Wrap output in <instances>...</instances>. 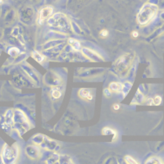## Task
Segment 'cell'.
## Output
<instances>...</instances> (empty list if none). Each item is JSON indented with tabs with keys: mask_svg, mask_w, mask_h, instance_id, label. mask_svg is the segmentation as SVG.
Segmentation results:
<instances>
[{
	"mask_svg": "<svg viewBox=\"0 0 164 164\" xmlns=\"http://www.w3.org/2000/svg\"><path fill=\"white\" fill-rule=\"evenodd\" d=\"M157 8L156 6L152 4L144 5L137 16V20L140 25H146L149 23L157 13Z\"/></svg>",
	"mask_w": 164,
	"mask_h": 164,
	"instance_id": "1",
	"label": "cell"
},
{
	"mask_svg": "<svg viewBox=\"0 0 164 164\" xmlns=\"http://www.w3.org/2000/svg\"><path fill=\"white\" fill-rule=\"evenodd\" d=\"M131 61H132V58L128 53L122 56V58H120L115 63L116 69L118 70V72H120L119 73H123L125 71H127Z\"/></svg>",
	"mask_w": 164,
	"mask_h": 164,
	"instance_id": "2",
	"label": "cell"
},
{
	"mask_svg": "<svg viewBox=\"0 0 164 164\" xmlns=\"http://www.w3.org/2000/svg\"><path fill=\"white\" fill-rule=\"evenodd\" d=\"M15 149L13 147H8L7 145H5L3 150V160L4 163H11L16 158V154H15Z\"/></svg>",
	"mask_w": 164,
	"mask_h": 164,
	"instance_id": "3",
	"label": "cell"
},
{
	"mask_svg": "<svg viewBox=\"0 0 164 164\" xmlns=\"http://www.w3.org/2000/svg\"><path fill=\"white\" fill-rule=\"evenodd\" d=\"M53 8L50 7V6H47V7L42 8L40 11V13H39V18H38L39 24H43L45 20H46L47 18H48L53 14Z\"/></svg>",
	"mask_w": 164,
	"mask_h": 164,
	"instance_id": "4",
	"label": "cell"
},
{
	"mask_svg": "<svg viewBox=\"0 0 164 164\" xmlns=\"http://www.w3.org/2000/svg\"><path fill=\"white\" fill-rule=\"evenodd\" d=\"M82 52H83V54L85 55L86 57H87L89 59H90L91 61L98 62L102 60V58H101L97 53L92 51V50H90V49H88V48H83V49H82Z\"/></svg>",
	"mask_w": 164,
	"mask_h": 164,
	"instance_id": "5",
	"label": "cell"
},
{
	"mask_svg": "<svg viewBox=\"0 0 164 164\" xmlns=\"http://www.w3.org/2000/svg\"><path fill=\"white\" fill-rule=\"evenodd\" d=\"M79 95L80 97H81L83 99H86L88 100H92L93 95L91 94V93L89 91V89H81L79 90Z\"/></svg>",
	"mask_w": 164,
	"mask_h": 164,
	"instance_id": "6",
	"label": "cell"
},
{
	"mask_svg": "<svg viewBox=\"0 0 164 164\" xmlns=\"http://www.w3.org/2000/svg\"><path fill=\"white\" fill-rule=\"evenodd\" d=\"M123 87H124V86L122 84L118 83V82H113L110 85V89L113 90V91H116V92L123 91Z\"/></svg>",
	"mask_w": 164,
	"mask_h": 164,
	"instance_id": "7",
	"label": "cell"
},
{
	"mask_svg": "<svg viewBox=\"0 0 164 164\" xmlns=\"http://www.w3.org/2000/svg\"><path fill=\"white\" fill-rule=\"evenodd\" d=\"M102 133V135H113V141L115 140H116V138H117V133H116V130H113V129H111V128H108V127L103 128Z\"/></svg>",
	"mask_w": 164,
	"mask_h": 164,
	"instance_id": "8",
	"label": "cell"
},
{
	"mask_svg": "<svg viewBox=\"0 0 164 164\" xmlns=\"http://www.w3.org/2000/svg\"><path fill=\"white\" fill-rule=\"evenodd\" d=\"M68 43L69 45L72 46V48H74L75 50H80L81 48V43L79 42L78 40H76L75 39H69L68 40Z\"/></svg>",
	"mask_w": 164,
	"mask_h": 164,
	"instance_id": "9",
	"label": "cell"
},
{
	"mask_svg": "<svg viewBox=\"0 0 164 164\" xmlns=\"http://www.w3.org/2000/svg\"><path fill=\"white\" fill-rule=\"evenodd\" d=\"M32 58H34L35 61H37L38 62H42L44 61V59H45V58L42 56V55L40 53H38V52L36 51H34L33 53H32Z\"/></svg>",
	"mask_w": 164,
	"mask_h": 164,
	"instance_id": "10",
	"label": "cell"
},
{
	"mask_svg": "<svg viewBox=\"0 0 164 164\" xmlns=\"http://www.w3.org/2000/svg\"><path fill=\"white\" fill-rule=\"evenodd\" d=\"M51 95L54 99H58L62 96V93L61 91L58 89H57V88H53V89H52Z\"/></svg>",
	"mask_w": 164,
	"mask_h": 164,
	"instance_id": "11",
	"label": "cell"
},
{
	"mask_svg": "<svg viewBox=\"0 0 164 164\" xmlns=\"http://www.w3.org/2000/svg\"><path fill=\"white\" fill-rule=\"evenodd\" d=\"M19 49L17 48H15V47H12L9 50H8V53L11 55V56H17L18 53H19Z\"/></svg>",
	"mask_w": 164,
	"mask_h": 164,
	"instance_id": "12",
	"label": "cell"
},
{
	"mask_svg": "<svg viewBox=\"0 0 164 164\" xmlns=\"http://www.w3.org/2000/svg\"><path fill=\"white\" fill-rule=\"evenodd\" d=\"M125 160H126V162H127V163H129V164H137L138 163L135 160L133 157H130V156H126V157H125Z\"/></svg>",
	"mask_w": 164,
	"mask_h": 164,
	"instance_id": "13",
	"label": "cell"
},
{
	"mask_svg": "<svg viewBox=\"0 0 164 164\" xmlns=\"http://www.w3.org/2000/svg\"><path fill=\"white\" fill-rule=\"evenodd\" d=\"M153 102L154 105H160V103L162 102V99L160 96H156L154 99H153Z\"/></svg>",
	"mask_w": 164,
	"mask_h": 164,
	"instance_id": "14",
	"label": "cell"
},
{
	"mask_svg": "<svg viewBox=\"0 0 164 164\" xmlns=\"http://www.w3.org/2000/svg\"><path fill=\"white\" fill-rule=\"evenodd\" d=\"M146 163H162V162L159 159L154 157V158H150L146 161Z\"/></svg>",
	"mask_w": 164,
	"mask_h": 164,
	"instance_id": "15",
	"label": "cell"
},
{
	"mask_svg": "<svg viewBox=\"0 0 164 164\" xmlns=\"http://www.w3.org/2000/svg\"><path fill=\"white\" fill-rule=\"evenodd\" d=\"M108 31H107V30H102L101 32H100V36L102 38H106L108 37Z\"/></svg>",
	"mask_w": 164,
	"mask_h": 164,
	"instance_id": "16",
	"label": "cell"
},
{
	"mask_svg": "<svg viewBox=\"0 0 164 164\" xmlns=\"http://www.w3.org/2000/svg\"><path fill=\"white\" fill-rule=\"evenodd\" d=\"M104 94H105V96L106 97H109V96H111V94H112V92H111V89H104Z\"/></svg>",
	"mask_w": 164,
	"mask_h": 164,
	"instance_id": "17",
	"label": "cell"
},
{
	"mask_svg": "<svg viewBox=\"0 0 164 164\" xmlns=\"http://www.w3.org/2000/svg\"><path fill=\"white\" fill-rule=\"evenodd\" d=\"M113 109L114 110H118L120 108L119 104H117V103H115V104H113Z\"/></svg>",
	"mask_w": 164,
	"mask_h": 164,
	"instance_id": "18",
	"label": "cell"
},
{
	"mask_svg": "<svg viewBox=\"0 0 164 164\" xmlns=\"http://www.w3.org/2000/svg\"><path fill=\"white\" fill-rule=\"evenodd\" d=\"M132 36H133L134 38H136L137 36H138V32H137V31H133V32H132Z\"/></svg>",
	"mask_w": 164,
	"mask_h": 164,
	"instance_id": "19",
	"label": "cell"
},
{
	"mask_svg": "<svg viewBox=\"0 0 164 164\" xmlns=\"http://www.w3.org/2000/svg\"><path fill=\"white\" fill-rule=\"evenodd\" d=\"M3 1H4V0H0V4H2V3H3Z\"/></svg>",
	"mask_w": 164,
	"mask_h": 164,
	"instance_id": "20",
	"label": "cell"
}]
</instances>
